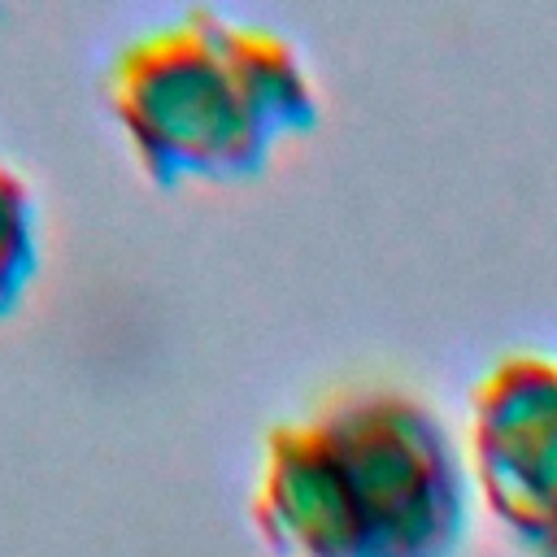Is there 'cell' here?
<instances>
[{
	"label": "cell",
	"mask_w": 557,
	"mask_h": 557,
	"mask_svg": "<svg viewBox=\"0 0 557 557\" xmlns=\"http://www.w3.org/2000/svg\"><path fill=\"white\" fill-rule=\"evenodd\" d=\"M527 553H531V557H557V531H553V535H544V540H535Z\"/></svg>",
	"instance_id": "cell-5"
},
{
	"label": "cell",
	"mask_w": 557,
	"mask_h": 557,
	"mask_svg": "<svg viewBox=\"0 0 557 557\" xmlns=\"http://www.w3.org/2000/svg\"><path fill=\"white\" fill-rule=\"evenodd\" d=\"M470 496L466 448L426 400L352 387L265 435L252 527L274 557H457Z\"/></svg>",
	"instance_id": "cell-1"
},
{
	"label": "cell",
	"mask_w": 557,
	"mask_h": 557,
	"mask_svg": "<svg viewBox=\"0 0 557 557\" xmlns=\"http://www.w3.org/2000/svg\"><path fill=\"white\" fill-rule=\"evenodd\" d=\"M104 96L157 187L252 178L322 113L318 78L287 35L213 9L126 44Z\"/></svg>",
	"instance_id": "cell-2"
},
{
	"label": "cell",
	"mask_w": 557,
	"mask_h": 557,
	"mask_svg": "<svg viewBox=\"0 0 557 557\" xmlns=\"http://www.w3.org/2000/svg\"><path fill=\"white\" fill-rule=\"evenodd\" d=\"M466 461L483 509L531 548L557 531V357L509 352L470 392Z\"/></svg>",
	"instance_id": "cell-3"
},
{
	"label": "cell",
	"mask_w": 557,
	"mask_h": 557,
	"mask_svg": "<svg viewBox=\"0 0 557 557\" xmlns=\"http://www.w3.org/2000/svg\"><path fill=\"white\" fill-rule=\"evenodd\" d=\"M39 270V200L17 165L0 157V318H9Z\"/></svg>",
	"instance_id": "cell-4"
}]
</instances>
